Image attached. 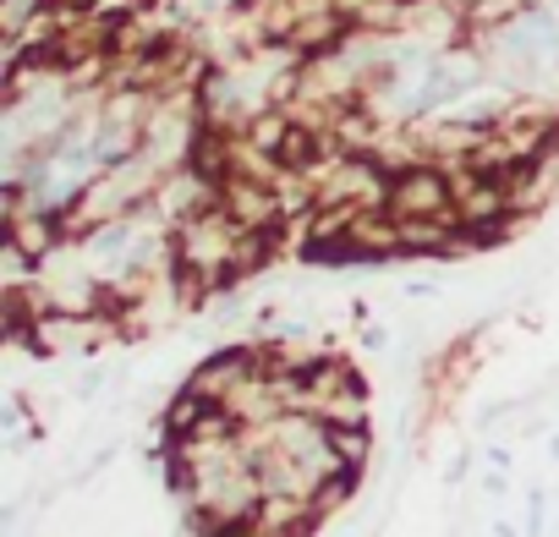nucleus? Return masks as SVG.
<instances>
[{"label":"nucleus","mask_w":559,"mask_h":537,"mask_svg":"<svg viewBox=\"0 0 559 537\" xmlns=\"http://www.w3.org/2000/svg\"><path fill=\"white\" fill-rule=\"evenodd\" d=\"M390 219H455V176L439 159H412L401 170H390V198H384Z\"/></svg>","instance_id":"obj_1"},{"label":"nucleus","mask_w":559,"mask_h":537,"mask_svg":"<svg viewBox=\"0 0 559 537\" xmlns=\"http://www.w3.org/2000/svg\"><path fill=\"white\" fill-rule=\"evenodd\" d=\"M330 450L341 466H362L373 439H368V422H330Z\"/></svg>","instance_id":"obj_2"}]
</instances>
